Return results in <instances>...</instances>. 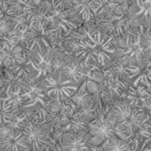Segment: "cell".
I'll list each match as a JSON object with an SVG mask.
<instances>
[{"instance_id":"22","label":"cell","mask_w":151,"mask_h":151,"mask_svg":"<svg viewBox=\"0 0 151 151\" xmlns=\"http://www.w3.org/2000/svg\"><path fill=\"white\" fill-rule=\"evenodd\" d=\"M49 147H50V151H68L64 144L63 137L61 135L59 138H57L54 143L53 144L52 143V145Z\"/></svg>"},{"instance_id":"9","label":"cell","mask_w":151,"mask_h":151,"mask_svg":"<svg viewBox=\"0 0 151 151\" xmlns=\"http://www.w3.org/2000/svg\"><path fill=\"white\" fill-rule=\"evenodd\" d=\"M29 146L24 134L18 129L9 128L0 135V151H26Z\"/></svg>"},{"instance_id":"14","label":"cell","mask_w":151,"mask_h":151,"mask_svg":"<svg viewBox=\"0 0 151 151\" xmlns=\"http://www.w3.org/2000/svg\"><path fill=\"white\" fill-rule=\"evenodd\" d=\"M26 78L22 77L11 68H6L4 71V90L7 95L17 94L21 92L23 80Z\"/></svg>"},{"instance_id":"5","label":"cell","mask_w":151,"mask_h":151,"mask_svg":"<svg viewBox=\"0 0 151 151\" xmlns=\"http://www.w3.org/2000/svg\"><path fill=\"white\" fill-rule=\"evenodd\" d=\"M94 27L116 39L124 37L131 28V19L124 9L97 16L93 21Z\"/></svg>"},{"instance_id":"16","label":"cell","mask_w":151,"mask_h":151,"mask_svg":"<svg viewBox=\"0 0 151 151\" xmlns=\"http://www.w3.org/2000/svg\"><path fill=\"white\" fill-rule=\"evenodd\" d=\"M14 118L13 101L0 98V126H6L12 123Z\"/></svg>"},{"instance_id":"11","label":"cell","mask_w":151,"mask_h":151,"mask_svg":"<svg viewBox=\"0 0 151 151\" xmlns=\"http://www.w3.org/2000/svg\"><path fill=\"white\" fill-rule=\"evenodd\" d=\"M64 144L68 151H90L92 147V134L89 131L80 132L78 133H62Z\"/></svg>"},{"instance_id":"13","label":"cell","mask_w":151,"mask_h":151,"mask_svg":"<svg viewBox=\"0 0 151 151\" xmlns=\"http://www.w3.org/2000/svg\"><path fill=\"white\" fill-rule=\"evenodd\" d=\"M83 60L78 57H68L63 64L61 70L64 76L76 84H81L86 78V72Z\"/></svg>"},{"instance_id":"20","label":"cell","mask_w":151,"mask_h":151,"mask_svg":"<svg viewBox=\"0 0 151 151\" xmlns=\"http://www.w3.org/2000/svg\"><path fill=\"white\" fill-rule=\"evenodd\" d=\"M13 30V24L6 13L0 14V40L7 37Z\"/></svg>"},{"instance_id":"6","label":"cell","mask_w":151,"mask_h":151,"mask_svg":"<svg viewBox=\"0 0 151 151\" xmlns=\"http://www.w3.org/2000/svg\"><path fill=\"white\" fill-rule=\"evenodd\" d=\"M45 21L32 22L24 30L22 36V47L26 55L36 52H45L52 46V37L47 33Z\"/></svg>"},{"instance_id":"7","label":"cell","mask_w":151,"mask_h":151,"mask_svg":"<svg viewBox=\"0 0 151 151\" xmlns=\"http://www.w3.org/2000/svg\"><path fill=\"white\" fill-rule=\"evenodd\" d=\"M88 131L92 134V144L95 147L102 144L116 135V124L108 116L100 115L93 121L89 123Z\"/></svg>"},{"instance_id":"8","label":"cell","mask_w":151,"mask_h":151,"mask_svg":"<svg viewBox=\"0 0 151 151\" xmlns=\"http://www.w3.org/2000/svg\"><path fill=\"white\" fill-rule=\"evenodd\" d=\"M124 75L135 87L151 88V60L141 65L128 64L124 66Z\"/></svg>"},{"instance_id":"18","label":"cell","mask_w":151,"mask_h":151,"mask_svg":"<svg viewBox=\"0 0 151 151\" xmlns=\"http://www.w3.org/2000/svg\"><path fill=\"white\" fill-rule=\"evenodd\" d=\"M88 125L89 123L80 117L72 116L68 123L64 125V127L61 130V134L65 132L69 133H78L80 132L88 131Z\"/></svg>"},{"instance_id":"4","label":"cell","mask_w":151,"mask_h":151,"mask_svg":"<svg viewBox=\"0 0 151 151\" xmlns=\"http://www.w3.org/2000/svg\"><path fill=\"white\" fill-rule=\"evenodd\" d=\"M80 85L67 78L61 69L51 72L42 78V86L45 94L51 101L58 104L68 101L78 90Z\"/></svg>"},{"instance_id":"1","label":"cell","mask_w":151,"mask_h":151,"mask_svg":"<svg viewBox=\"0 0 151 151\" xmlns=\"http://www.w3.org/2000/svg\"><path fill=\"white\" fill-rule=\"evenodd\" d=\"M68 39L74 56L86 63L91 60L104 67L113 60L116 52V38L97 30L93 22L75 29Z\"/></svg>"},{"instance_id":"15","label":"cell","mask_w":151,"mask_h":151,"mask_svg":"<svg viewBox=\"0 0 151 151\" xmlns=\"http://www.w3.org/2000/svg\"><path fill=\"white\" fill-rule=\"evenodd\" d=\"M66 101H68L69 104H71L76 111H77L78 109H81L85 106H87V105H89L94 101L92 93L88 91V89L86 87V78L81 83L78 90Z\"/></svg>"},{"instance_id":"10","label":"cell","mask_w":151,"mask_h":151,"mask_svg":"<svg viewBox=\"0 0 151 151\" xmlns=\"http://www.w3.org/2000/svg\"><path fill=\"white\" fill-rule=\"evenodd\" d=\"M128 14L132 22L151 29V0H132Z\"/></svg>"},{"instance_id":"21","label":"cell","mask_w":151,"mask_h":151,"mask_svg":"<svg viewBox=\"0 0 151 151\" xmlns=\"http://www.w3.org/2000/svg\"><path fill=\"white\" fill-rule=\"evenodd\" d=\"M141 48L144 56L147 60H151V29H147L141 37Z\"/></svg>"},{"instance_id":"17","label":"cell","mask_w":151,"mask_h":151,"mask_svg":"<svg viewBox=\"0 0 151 151\" xmlns=\"http://www.w3.org/2000/svg\"><path fill=\"white\" fill-rule=\"evenodd\" d=\"M102 149L103 151H136L126 139H123L117 135L103 142Z\"/></svg>"},{"instance_id":"3","label":"cell","mask_w":151,"mask_h":151,"mask_svg":"<svg viewBox=\"0 0 151 151\" xmlns=\"http://www.w3.org/2000/svg\"><path fill=\"white\" fill-rule=\"evenodd\" d=\"M14 129H18L24 134L30 151H43L52 145L50 129L35 113L30 116H22Z\"/></svg>"},{"instance_id":"19","label":"cell","mask_w":151,"mask_h":151,"mask_svg":"<svg viewBox=\"0 0 151 151\" xmlns=\"http://www.w3.org/2000/svg\"><path fill=\"white\" fill-rule=\"evenodd\" d=\"M122 3H123V0H102V5L98 12L97 16L117 12L121 10Z\"/></svg>"},{"instance_id":"23","label":"cell","mask_w":151,"mask_h":151,"mask_svg":"<svg viewBox=\"0 0 151 151\" xmlns=\"http://www.w3.org/2000/svg\"><path fill=\"white\" fill-rule=\"evenodd\" d=\"M3 92H5V90H4V87H0V95L2 94V93Z\"/></svg>"},{"instance_id":"12","label":"cell","mask_w":151,"mask_h":151,"mask_svg":"<svg viewBox=\"0 0 151 151\" xmlns=\"http://www.w3.org/2000/svg\"><path fill=\"white\" fill-rule=\"evenodd\" d=\"M102 5V0H73V8L82 21L93 22Z\"/></svg>"},{"instance_id":"2","label":"cell","mask_w":151,"mask_h":151,"mask_svg":"<svg viewBox=\"0 0 151 151\" xmlns=\"http://www.w3.org/2000/svg\"><path fill=\"white\" fill-rule=\"evenodd\" d=\"M107 116L116 124V132L119 138L127 139L137 131L143 128L147 116L132 106L127 101H118L113 104Z\"/></svg>"}]
</instances>
